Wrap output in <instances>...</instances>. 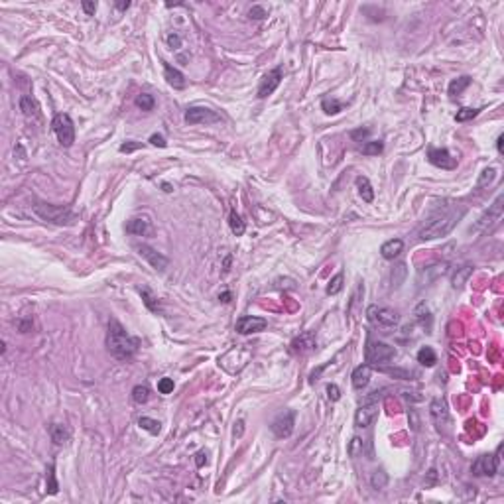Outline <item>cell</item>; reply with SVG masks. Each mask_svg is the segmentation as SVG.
Returning a JSON list of instances; mask_svg holds the SVG:
<instances>
[{
  "instance_id": "obj_5",
  "label": "cell",
  "mask_w": 504,
  "mask_h": 504,
  "mask_svg": "<svg viewBox=\"0 0 504 504\" xmlns=\"http://www.w3.org/2000/svg\"><path fill=\"white\" fill-rule=\"evenodd\" d=\"M366 317H368V321H370L374 327H378V329H392V327H396L398 321H400V315H398L394 309L382 307V305H370V307L366 309Z\"/></svg>"
},
{
  "instance_id": "obj_16",
  "label": "cell",
  "mask_w": 504,
  "mask_h": 504,
  "mask_svg": "<svg viewBox=\"0 0 504 504\" xmlns=\"http://www.w3.org/2000/svg\"><path fill=\"white\" fill-rule=\"evenodd\" d=\"M429 412H431V418H433L437 429H441V428H445L449 424V412H447V404L443 400H439V398L431 400Z\"/></svg>"
},
{
  "instance_id": "obj_6",
  "label": "cell",
  "mask_w": 504,
  "mask_h": 504,
  "mask_svg": "<svg viewBox=\"0 0 504 504\" xmlns=\"http://www.w3.org/2000/svg\"><path fill=\"white\" fill-rule=\"evenodd\" d=\"M396 356V349L382 343V341H372L368 339L366 343V349H364V358L366 362L370 364H382V362H388Z\"/></svg>"
},
{
  "instance_id": "obj_28",
  "label": "cell",
  "mask_w": 504,
  "mask_h": 504,
  "mask_svg": "<svg viewBox=\"0 0 504 504\" xmlns=\"http://www.w3.org/2000/svg\"><path fill=\"white\" fill-rule=\"evenodd\" d=\"M228 225H230V230H232V234H236V236H242V234H244V230H246V227H244V221L238 217V213H236V211H230V217H228Z\"/></svg>"
},
{
  "instance_id": "obj_14",
  "label": "cell",
  "mask_w": 504,
  "mask_h": 504,
  "mask_svg": "<svg viewBox=\"0 0 504 504\" xmlns=\"http://www.w3.org/2000/svg\"><path fill=\"white\" fill-rule=\"evenodd\" d=\"M428 160H429V164H433L435 168H441V170L457 168V158H453L449 154V150H445V148H429Z\"/></svg>"
},
{
  "instance_id": "obj_48",
  "label": "cell",
  "mask_w": 504,
  "mask_h": 504,
  "mask_svg": "<svg viewBox=\"0 0 504 504\" xmlns=\"http://www.w3.org/2000/svg\"><path fill=\"white\" fill-rule=\"evenodd\" d=\"M368 134H370L368 128H358V130H353V132H351V138H353V140H362V138H366Z\"/></svg>"
},
{
  "instance_id": "obj_50",
  "label": "cell",
  "mask_w": 504,
  "mask_h": 504,
  "mask_svg": "<svg viewBox=\"0 0 504 504\" xmlns=\"http://www.w3.org/2000/svg\"><path fill=\"white\" fill-rule=\"evenodd\" d=\"M83 10L87 16H93L95 10H97V2H83Z\"/></svg>"
},
{
  "instance_id": "obj_12",
  "label": "cell",
  "mask_w": 504,
  "mask_h": 504,
  "mask_svg": "<svg viewBox=\"0 0 504 504\" xmlns=\"http://www.w3.org/2000/svg\"><path fill=\"white\" fill-rule=\"evenodd\" d=\"M268 327V321L264 317H256V315H244L236 321V333L240 335H252V333H260Z\"/></svg>"
},
{
  "instance_id": "obj_39",
  "label": "cell",
  "mask_w": 504,
  "mask_h": 504,
  "mask_svg": "<svg viewBox=\"0 0 504 504\" xmlns=\"http://www.w3.org/2000/svg\"><path fill=\"white\" fill-rule=\"evenodd\" d=\"M343 290V272H339L331 282H329V286H327V294L329 296H335V294H339Z\"/></svg>"
},
{
  "instance_id": "obj_31",
  "label": "cell",
  "mask_w": 504,
  "mask_h": 504,
  "mask_svg": "<svg viewBox=\"0 0 504 504\" xmlns=\"http://www.w3.org/2000/svg\"><path fill=\"white\" fill-rule=\"evenodd\" d=\"M138 426H140L142 429L150 431L152 435H158V433H160V429H162V424H160L158 420H152V418H146V416L138 420Z\"/></svg>"
},
{
  "instance_id": "obj_4",
  "label": "cell",
  "mask_w": 504,
  "mask_h": 504,
  "mask_svg": "<svg viewBox=\"0 0 504 504\" xmlns=\"http://www.w3.org/2000/svg\"><path fill=\"white\" fill-rule=\"evenodd\" d=\"M51 128H53V132H55V136H57V140H59V144L63 148H71L73 146V142H75V126H73V120H71L69 114H65V112L55 114L53 120H51Z\"/></svg>"
},
{
  "instance_id": "obj_53",
  "label": "cell",
  "mask_w": 504,
  "mask_h": 504,
  "mask_svg": "<svg viewBox=\"0 0 504 504\" xmlns=\"http://www.w3.org/2000/svg\"><path fill=\"white\" fill-rule=\"evenodd\" d=\"M502 142H504V134H500V136H498V140H496V148H498V152H500V154L504 152V146H502Z\"/></svg>"
},
{
  "instance_id": "obj_10",
  "label": "cell",
  "mask_w": 504,
  "mask_h": 504,
  "mask_svg": "<svg viewBox=\"0 0 504 504\" xmlns=\"http://www.w3.org/2000/svg\"><path fill=\"white\" fill-rule=\"evenodd\" d=\"M282 77H284V67H276V69L268 71V73L262 77L260 85H258V99L270 97V95L278 89V85L282 83Z\"/></svg>"
},
{
  "instance_id": "obj_9",
  "label": "cell",
  "mask_w": 504,
  "mask_h": 504,
  "mask_svg": "<svg viewBox=\"0 0 504 504\" xmlns=\"http://www.w3.org/2000/svg\"><path fill=\"white\" fill-rule=\"evenodd\" d=\"M183 118L187 124H217V122H221V116L207 106H189L185 110Z\"/></svg>"
},
{
  "instance_id": "obj_3",
  "label": "cell",
  "mask_w": 504,
  "mask_h": 504,
  "mask_svg": "<svg viewBox=\"0 0 504 504\" xmlns=\"http://www.w3.org/2000/svg\"><path fill=\"white\" fill-rule=\"evenodd\" d=\"M34 213L46 221V223H53V225H71L75 221V215L71 209L67 207H59V205H48V203H36Z\"/></svg>"
},
{
  "instance_id": "obj_15",
  "label": "cell",
  "mask_w": 504,
  "mask_h": 504,
  "mask_svg": "<svg viewBox=\"0 0 504 504\" xmlns=\"http://www.w3.org/2000/svg\"><path fill=\"white\" fill-rule=\"evenodd\" d=\"M376 416H378V404L376 402H364L354 414V426L356 428H368L374 422Z\"/></svg>"
},
{
  "instance_id": "obj_35",
  "label": "cell",
  "mask_w": 504,
  "mask_h": 504,
  "mask_svg": "<svg viewBox=\"0 0 504 504\" xmlns=\"http://www.w3.org/2000/svg\"><path fill=\"white\" fill-rule=\"evenodd\" d=\"M20 108L24 110L26 116H38V104L30 97H22L20 99Z\"/></svg>"
},
{
  "instance_id": "obj_30",
  "label": "cell",
  "mask_w": 504,
  "mask_h": 504,
  "mask_svg": "<svg viewBox=\"0 0 504 504\" xmlns=\"http://www.w3.org/2000/svg\"><path fill=\"white\" fill-rule=\"evenodd\" d=\"M471 274H473V266H469V264H467V266H461V268L457 270V274L453 276V280H451V282H453V288H461V286L469 280Z\"/></svg>"
},
{
  "instance_id": "obj_45",
  "label": "cell",
  "mask_w": 504,
  "mask_h": 504,
  "mask_svg": "<svg viewBox=\"0 0 504 504\" xmlns=\"http://www.w3.org/2000/svg\"><path fill=\"white\" fill-rule=\"evenodd\" d=\"M327 396H329V400H331V402H337V400L341 398V390H339V386L329 384V386H327Z\"/></svg>"
},
{
  "instance_id": "obj_51",
  "label": "cell",
  "mask_w": 504,
  "mask_h": 504,
  "mask_svg": "<svg viewBox=\"0 0 504 504\" xmlns=\"http://www.w3.org/2000/svg\"><path fill=\"white\" fill-rule=\"evenodd\" d=\"M435 480H437V471H435V469H431V471L428 473V479H426V486H433V484H435Z\"/></svg>"
},
{
  "instance_id": "obj_43",
  "label": "cell",
  "mask_w": 504,
  "mask_h": 504,
  "mask_svg": "<svg viewBox=\"0 0 504 504\" xmlns=\"http://www.w3.org/2000/svg\"><path fill=\"white\" fill-rule=\"evenodd\" d=\"M382 372H388V374H392V376H398V378H402V380H410V376H412V372H408V370H402V368H380Z\"/></svg>"
},
{
  "instance_id": "obj_20",
  "label": "cell",
  "mask_w": 504,
  "mask_h": 504,
  "mask_svg": "<svg viewBox=\"0 0 504 504\" xmlns=\"http://www.w3.org/2000/svg\"><path fill=\"white\" fill-rule=\"evenodd\" d=\"M292 349H294L296 353H300V354H305V353L313 351V349H315L313 335H311V333H303L302 337H298V339L292 343Z\"/></svg>"
},
{
  "instance_id": "obj_19",
  "label": "cell",
  "mask_w": 504,
  "mask_h": 504,
  "mask_svg": "<svg viewBox=\"0 0 504 504\" xmlns=\"http://www.w3.org/2000/svg\"><path fill=\"white\" fill-rule=\"evenodd\" d=\"M164 75H166V81H168L174 89H183V87H185V75H183L179 69H176L174 65L164 63Z\"/></svg>"
},
{
  "instance_id": "obj_55",
  "label": "cell",
  "mask_w": 504,
  "mask_h": 504,
  "mask_svg": "<svg viewBox=\"0 0 504 504\" xmlns=\"http://www.w3.org/2000/svg\"><path fill=\"white\" fill-rule=\"evenodd\" d=\"M221 298H223V302H228V298H230V294H228V292H225V294H223V296H221Z\"/></svg>"
},
{
  "instance_id": "obj_17",
  "label": "cell",
  "mask_w": 504,
  "mask_h": 504,
  "mask_svg": "<svg viewBox=\"0 0 504 504\" xmlns=\"http://www.w3.org/2000/svg\"><path fill=\"white\" fill-rule=\"evenodd\" d=\"M370 374H372V366L370 364H360V366H356L354 370H353V386L356 388V390H362V388H366L368 386V382H370Z\"/></svg>"
},
{
  "instance_id": "obj_11",
  "label": "cell",
  "mask_w": 504,
  "mask_h": 504,
  "mask_svg": "<svg viewBox=\"0 0 504 504\" xmlns=\"http://www.w3.org/2000/svg\"><path fill=\"white\" fill-rule=\"evenodd\" d=\"M294 426H296V412L288 410V412L280 414V416L272 422V426H270V428H272V431H274V435H276V437L284 439V437H290V435H292Z\"/></svg>"
},
{
  "instance_id": "obj_36",
  "label": "cell",
  "mask_w": 504,
  "mask_h": 504,
  "mask_svg": "<svg viewBox=\"0 0 504 504\" xmlns=\"http://www.w3.org/2000/svg\"><path fill=\"white\" fill-rule=\"evenodd\" d=\"M406 274H408L406 264H398V266L392 270V286H394V288H400L402 282L406 280Z\"/></svg>"
},
{
  "instance_id": "obj_32",
  "label": "cell",
  "mask_w": 504,
  "mask_h": 504,
  "mask_svg": "<svg viewBox=\"0 0 504 504\" xmlns=\"http://www.w3.org/2000/svg\"><path fill=\"white\" fill-rule=\"evenodd\" d=\"M370 484H372V488H376V490H382V488L388 484V475H386L384 471H374L372 477H370Z\"/></svg>"
},
{
  "instance_id": "obj_25",
  "label": "cell",
  "mask_w": 504,
  "mask_h": 504,
  "mask_svg": "<svg viewBox=\"0 0 504 504\" xmlns=\"http://www.w3.org/2000/svg\"><path fill=\"white\" fill-rule=\"evenodd\" d=\"M50 433H51V441H53L55 445H63V443L69 439V431H67L63 426H59V424H53V426L50 428Z\"/></svg>"
},
{
  "instance_id": "obj_42",
  "label": "cell",
  "mask_w": 504,
  "mask_h": 504,
  "mask_svg": "<svg viewBox=\"0 0 504 504\" xmlns=\"http://www.w3.org/2000/svg\"><path fill=\"white\" fill-rule=\"evenodd\" d=\"M248 16L254 18V20H264V18L268 16V12H266L264 6H252V8L248 10Z\"/></svg>"
},
{
  "instance_id": "obj_21",
  "label": "cell",
  "mask_w": 504,
  "mask_h": 504,
  "mask_svg": "<svg viewBox=\"0 0 504 504\" xmlns=\"http://www.w3.org/2000/svg\"><path fill=\"white\" fill-rule=\"evenodd\" d=\"M150 228V223L146 217H136L126 223V232L128 234H146Z\"/></svg>"
},
{
  "instance_id": "obj_23",
  "label": "cell",
  "mask_w": 504,
  "mask_h": 504,
  "mask_svg": "<svg viewBox=\"0 0 504 504\" xmlns=\"http://www.w3.org/2000/svg\"><path fill=\"white\" fill-rule=\"evenodd\" d=\"M469 85H471V77H469V75H463V77H459V79H453V81L449 83V95H451V97H457V95H461Z\"/></svg>"
},
{
  "instance_id": "obj_38",
  "label": "cell",
  "mask_w": 504,
  "mask_h": 504,
  "mask_svg": "<svg viewBox=\"0 0 504 504\" xmlns=\"http://www.w3.org/2000/svg\"><path fill=\"white\" fill-rule=\"evenodd\" d=\"M477 114H479V108H469V106H463L461 110H457V114H455V120H457V122H467V120L475 118Z\"/></svg>"
},
{
  "instance_id": "obj_22",
  "label": "cell",
  "mask_w": 504,
  "mask_h": 504,
  "mask_svg": "<svg viewBox=\"0 0 504 504\" xmlns=\"http://www.w3.org/2000/svg\"><path fill=\"white\" fill-rule=\"evenodd\" d=\"M356 187H358V193H360V197H362V201H366V203H372V199H374V189H372V185H370V181L366 179V177H356Z\"/></svg>"
},
{
  "instance_id": "obj_27",
  "label": "cell",
  "mask_w": 504,
  "mask_h": 504,
  "mask_svg": "<svg viewBox=\"0 0 504 504\" xmlns=\"http://www.w3.org/2000/svg\"><path fill=\"white\" fill-rule=\"evenodd\" d=\"M321 108L325 114H339L345 108V102L337 101V99H323L321 101Z\"/></svg>"
},
{
  "instance_id": "obj_29",
  "label": "cell",
  "mask_w": 504,
  "mask_h": 504,
  "mask_svg": "<svg viewBox=\"0 0 504 504\" xmlns=\"http://www.w3.org/2000/svg\"><path fill=\"white\" fill-rule=\"evenodd\" d=\"M46 486H48V492L50 494H57L59 490V484H57V479H55V465L50 463L48 467V473H46Z\"/></svg>"
},
{
  "instance_id": "obj_24",
  "label": "cell",
  "mask_w": 504,
  "mask_h": 504,
  "mask_svg": "<svg viewBox=\"0 0 504 504\" xmlns=\"http://www.w3.org/2000/svg\"><path fill=\"white\" fill-rule=\"evenodd\" d=\"M418 362H422L424 366H433L437 362V354L431 347H422L418 351Z\"/></svg>"
},
{
  "instance_id": "obj_26",
  "label": "cell",
  "mask_w": 504,
  "mask_h": 504,
  "mask_svg": "<svg viewBox=\"0 0 504 504\" xmlns=\"http://www.w3.org/2000/svg\"><path fill=\"white\" fill-rule=\"evenodd\" d=\"M140 296H142V300H144V305H146L150 311H160V302H158V298H156L146 286L140 288Z\"/></svg>"
},
{
  "instance_id": "obj_47",
  "label": "cell",
  "mask_w": 504,
  "mask_h": 504,
  "mask_svg": "<svg viewBox=\"0 0 504 504\" xmlns=\"http://www.w3.org/2000/svg\"><path fill=\"white\" fill-rule=\"evenodd\" d=\"M150 144L160 146V148H166V146H168V142H166V138H164L162 134H152V136H150Z\"/></svg>"
},
{
  "instance_id": "obj_56",
  "label": "cell",
  "mask_w": 504,
  "mask_h": 504,
  "mask_svg": "<svg viewBox=\"0 0 504 504\" xmlns=\"http://www.w3.org/2000/svg\"><path fill=\"white\" fill-rule=\"evenodd\" d=\"M164 191H172V185H170V183H164Z\"/></svg>"
},
{
  "instance_id": "obj_41",
  "label": "cell",
  "mask_w": 504,
  "mask_h": 504,
  "mask_svg": "<svg viewBox=\"0 0 504 504\" xmlns=\"http://www.w3.org/2000/svg\"><path fill=\"white\" fill-rule=\"evenodd\" d=\"M174 378H162V380L158 382V392L160 394H172L174 392Z\"/></svg>"
},
{
  "instance_id": "obj_8",
  "label": "cell",
  "mask_w": 504,
  "mask_h": 504,
  "mask_svg": "<svg viewBox=\"0 0 504 504\" xmlns=\"http://www.w3.org/2000/svg\"><path fill=\"white\" fill-rule=\"evenodd\" d=\"M502 219V195L496 197V201L492 203V207L477 221V225L471 228V230H477V232H486V230H492Z\"/></svg>"
},
{
  "instance_id": "obj_49",
  "label": "cell",
  "mask_w": 504,
  "mask_h": 504,
  "mask_svg": "<svg viewBox=\"0 0 504 504\" xmlns=\"http://www.w3.org/2000/svg\"><path fill=\"white\" fill-rule=\"evenodd\" d=\"M166 40H168V46H170L172 50H177V48H179V44H181V40H179V36H177V34H170Z\"/></svg>"
},
{
  "instance_id": "obj_52",
  "label": "cell",
  "mask_w": 504,
  "mask_h": 504,
  "mask_svg": "<svg viewBox=\"0 0 504 504\" xmlns=\"http://www.w3.org/2000/svg\"><path fill=\"white\" fill-rule=\"evenodd\" d=\"M197 459H195V463H197V467H203L205 463H207V453L205 451H199L197 455H195Z\"/></svg>"
},
{
  "instance_id": "obj_44",
  "label": "cell",
  "mask_w": 504,
  "mask_h": 504,
  "mask_svg": "<svg viewBox=\"0 0 504 504\" xmlns=\"http://www.w3.org/2000/svg\"><path fill=\"white\" fill-rule=\"evenodd\" d=\"M494 176H496V170L494 168H486L484 172H482V176H480V179H479V187H482V185H486V183H490L492 179H494Z\"/></svg>"
},
{
  "instance_id": "obj_33",
  "label": "cell",
  "mask_w": 504,
  "mask_h": 504,
  "mask_svg": "<svg viewBox=\"0 0 504 504\" xmlns=\"http://www.w3.org/2000/svg\"><path fill=\"white\" fill-rule=\"evenodd\" d=\"M136 106L138 108H142V110H146V112H150L152 108H154V104H156V101H154V97L152 95H148V93H140L138 97H136Z\"/></svg>"
},
{
  "instance_id": "obj_13",
  "label": "cell",
  "mask_w": 504,
  "mask_h": 504,
  "mask_svg": "<svg viewBox=\"0 0 504 504\" xmlns=\"http://www.w3.org/2000/svg\"><path fill=\"white\" fill-rule=\"evenodd\" d=\"M136 250H138V254H140L142 258H146V262H148L154 270H158V272H164V270L170 266V260H168L164 254H160L158 250H154L152 246H148V244H140Z\"/></svg>"
},
{
  "instance_id": "obj_7",
  "label": "cell",
  "mask_w": 504,
  "mask_h": 504,
  "mask_svg": "<svg viewBox=\"0 0 504 504\" xmlns=\"http://www.w3.org/2000/svg\"><path fill=\"white\" fill-rule=\"evenodd\" d=\"M502 445L496 447V453L494 455H480L473 461L471 465V473L475 477H492L496 475L498 467H500V461H502Z\"/></svg>"
},
{
  "instance_id": "obj_54",
  "label": "cell",
  "mask_w": 504,
  "mask_h": 504,
  "mask_svg": "<svg viewBox=\"0 0 504 504\" xmlns=\"http://www.w3.org/2000/svg\"><path fill=\"white\" fill-rule=\"evenodd\" d=\"M116 8H118V10H128V8H130V2H128V0H126V2H116Z\"/></svg>"
},
{
  "instance_id": "obj_2",
  "label": "cell",
  "mask_w": 504,
  "mask_h": 504,
  "mask_svg": "<svg viewBox=\"0 0 504 504\" xmlns=\"http://www.w3.org/2000/svg\"><path fill=\"white\" fill-rule=\"evenodd\" d=\"M463 215H465V209H445L443 213L433 215L428 221V225L420 230V238L422 240H433V238L449 234Z\"/></svg>"
},
{
  "instance_id": "obj_40",
  "label": "cell",
  "mask_w": 504,
  "mask_h": 504,
  "mask_svg": "<svg viewBox=\"0 0 504 504\" xmlns=\"http://www.w3.org/2000/svg\"><path fill=\"white\" fill-rule=\"evenodd\" d=\"M347 451H349L351 457H358V455L362 453V439H360V437H353L351 443H349V447H347Z\"/></svg>"
},
{
  "instance_id": "obj_46",
  "label": "cell",
  "mask_w": 504,
  "mask_h": 504,
  "mask_svg": "<svg viewBox=\"0 0 504 504\" xmlns=\"http://www.w3.org/2000/svg\"><path fill=\"white\" fill-rule=\"evenodd\" d=\"M140 146H142V144H140V142H132V140H130V142H126V144H122V146H120V148H118V150H120V152H122V154H124V152H126V154H130V152H134V150H138V148H140Z\"/></svg>"
},
{
  "instance_id": "obj_18",
  "label": "cell",
  "mask_w": 504,
  "mask_h": 504,
  "mask_svg": "<svg viewBox=\"0 0 504 504\" xmlns=\"http://www.w3.org/2000/svg\"><path fill=\"white\" fill-rule=\"evenodd\" d=\"M402 250H404V242L400 238H392V240H388V242H384L380 246V254L386 260H394V258H398L402 254Z\"/></svg>"
},
{
  "instance_id": "obj_37",
  "label": "cell",
  "mask_w": 504,
  "mask_h": 504,
  "mask_svg": "<svg viewBox=\"0 0 504 504\" xmlns=\"http://www.w3.org/2000/svg\"><path fill=\"white\" fill-rule=\"evenodd\" d=\"M384 150V144L380 142V140H374V142H366L364 146H362V154L364 156H378Z\"/></svg>"
},
{
  "instance_id": "obj_1",
  "label": "cell",
  "mask_w": 504,
  "mask_h": 504,
  "mask_svg": "<svg viewBox=\"0 0 504 504\" xmlns=\"http://www.w3.org/2000/svg\"><path fill=\"white\" fill-rule=\"evenodd\" d=\"M140 347V341L136 337H132L126 331L116 319L108 321V331H106V349L112 356L120 358V360H128L136 354Z\"/></svg>"
},
{
  "instance_id": "obj_34",
  "label": "cell",
  "mask_w": 504,
  "mask_h": 504,
  "mask_svg": "<svg viewBox=\"0 0 504 504\" xmlns=\"http://www.w3.org/2000/svg\"><path fill=\"white\" fill-rule=\"evenodd\" d=\"M148 398H150V390H148V386L138 384V386H134V388H132V400H134L136 404H146V402H148Z\"/></svg>"
}]
</instances>
